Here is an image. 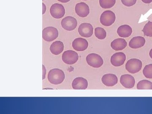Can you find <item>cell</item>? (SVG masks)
Listing matches in <instances>:
<instances>
[{
	"instance_id": "cell-1",
	"label": "cell",
	"mask_w": 152,
	"mask_h": 114,
	"mask_svg": "<svg viewBox=\"0 0 152 114\" xmlns=\"http://www.w3.org/2000/svg\"><path fill=\"white\" fill-rule=\"evenodd\" d=\"M64 73L62 70L54 69L51 70L48 75V80L52 84L58 85L61 83L65 79Z\"/></svg>"
},
{
	"instance_id": "cell-2",
	"label": "cell",
	"mask_w": 152,
	"mask_h": 114,
	"mask_svg": "<svg viewBox=\"0 0 152 114\" xmlns=\"http://www.w3.org/2000/svg\"><path fill=\"white\" fill-rule=\"evenodd\" d=\"M142 63L140 60L137 58H132L129 60L126 65V69L129 72L135 74L141 70Z\"/></svg>"
},
{
	"instance_id": "cell-3",
	"label": "cell",
	"mask_w": 152,
	"mask_h": 114,
	"mask_svg": "<svg viewBox=\"0 0 152 114\" xmlns=\"http://www.w3.org/2000/svg\"><path fill=\"white\" fill-rule=\"evenodd\" d=\"M86 60L88 65L94 68H100L103 64L102 58L97 54H90L87 56Z\"/></svg>"
},
{
	"instance_id": "cell-4",
	"label": "cell",
	"mask_w": 152,
	"mask_h": 114,
	"mask_svg": "<svg viewBox=\"0 0 152 114\" xmlns=\"http://www.w3.org/2000/svg\"><path fill=\"white\" fill-rule=\"evenodd\" d=\"M115 15L110 10L104 11L101 15V23L105 26H110L114 23L115 20Z\"/></svg>"
},
{
	"instance_id": "cell-5",
	"label": "cell",
	"mask_w": 152,
	"mask_h": 114,
	"mask_svg": "<svg viewBox=\"0 0 152 114\" xmlns=\"http://www.w3.org/2000/svg\"><path fill=\"white\" fill-rule=\"evenodd\" d=\"M58 36V31L56 28L48 27L43 30L42 37L45 41L50 42L56 39Z\"/></svg>"
},
{
	"instance_id": "cell-6",
	"label": "cell",
	"mask_w": 152,
	"mask_h": 114,
	"mask_svg": "<svg viewBox=\"0 0 152 114\" xmlns=\"http://www.w3.org/2000/svg\"><path fill=\"white\" fill-rule=\"evenodd\" d=\"M79 56L76 52L73 50L66 51L63 53L62 58L63 61L68 65H72L77 62Z\"/></svg>"
},
{
	"instance_id": "cell-7",
	"label": "cell",
	"mask_w": 152,
	"mask_h": 114,
	"mask_svg": "<svg viewBox=\"0 0 152 114\" xmlns=\"http://www.w3.org/2000/svg\"><path fill=\"white\" fill-rule=\"evenodd\" d=\"M50 13L52 16L55 18L60 19L64 15L65 10L62 5L56 3L51 7Z\"/></svg>"
},
{
	"instance_id": "cell-8",
	"label": "cell",
	"mask_w": 152,
	"mask_h": 114,
	"mask_svg": "<svg viewBox=\"0 0 152 114\" xmlns=\"http://www.w3.org/2000/svg\"><path fill=\"white\" fill-rule=\"evenodd\" d=\"M61 26L63 28L68 31H73L77 27V22L74 17H65L61 21Z\"/></svg>"
},
{
	"instance_id": "cell-9",
	"label": "cell",
	"mask_w": 152,
	"mask_h": 114,
	"mask_svg": "<svg viewBox=\"0 0 152 114\" xmlns=\"http://www.w3.org/2000/svg\"><path fill=\"white\" fill-rule=\"evenodd\" d=\"M93 30L94 28L91 24L88 23H84L79 26L78 32L82 37L89 38L92 36Z\"/></svg>"
},
{
	"instance_id": "cell-10",
	"label": "cell",
	"mask_w": 152,
	"mask_h": 114,
	"mask_svg": "<svg viewBox=\"0 0 152 114\" xmlns=\"http://www.w3.org/2000/svg\"><path fill=\"white\" fill-rule=\"evenodd\" d=\"M126 60V56L122 52L114 54L111 58V63L113 66L116 67L122 66Z\"/></svg>"
},
{
	"instance_id": "cell-11",
	"label": "cell",
	"mask_w": 152,
	"mask_h": 114,
	"mask_svg": "<svg viewBox=\"0 0 152 114\" xmlns=\"http://www.w3.org/2000/svg\"><path fill=\"white\" fill-rule=\"evenodd\" d=\"M120 83L124 88H132L135 84V80L132 76L126 74L121 76Z\"/></svg>"
},
{
	"instance_id": "cell-12",
	"label": "cell",
	"mask_w": 152,
	"mask_h": 114,
	"mask_svg": "<svg viewBox=\"0 0 152 114\" xmlns=\"http://www.w3.org/2000/svg\"><path fill=\"white\" fill-rule=\"evenodd\" d=\"M88 46V43L86 40L82 38H77L72 42L73 48L77 51H83L86 50Z\"/></svg>"
},
{
	"instance_id": "cell-13",
	"label": "cell",
	"mask_w": 152,
	"mask_h": 114,
	"mask_svg": "<svg viewBox=\"0 0 152 114\" xmlns=\"http://www.w3.org/2000/svg\"><path fill=\"white\" fill-rule=\"evenodd\" d=\"M75 12L78 15L82 18L86 17L90 13L89 6L84 2L78 3L76 5Z\"/></svg>"
},
{
	"instance_id": "cell-14",
	"label": "cell",
	"mask_w": 152,
	"mask_h": 114,
	"mask_svg": "<svg viewBox=\"0 0 152 114\" xmlns=\"http://www.w3.org/2000/svg\"><path fill=\"white\" fill-rule=\"evenodd\" d=\"M102 81L105 86L107 87H113L117 84L118 82V79L115 75L107 74L103 76Z\"/></svg>"
},
{
	"instance_id": "cell-15",
	"label": "cell",
	"mask_w": 152,
	"mask_h": 114,
	"mask_svg": "<svg viewBox=\"0 0 152 114\" xmlns=\"http://www.w3.org/2000/svg\"><path fill=\"white\" fill-rule=\"evenodd\" d=\"M88 86V82L87 80L80 77L74 79L72 83V87L75 90L86 89Z\"/></svg>"
},
{
	"instance_id": "cell-16",
	"label": "cell",
	"mask_w": 152,
	"mask_h": 114,
	"mask_svg": "<svg viewBox=\"0 0 152 114\" xmlns=\"http://www.w3.org/2000/svg\"><path fill=\"white\" fill-rule=\"evenodd\" d=\"M145 43V39L143 37H134L129 43V46L131 48L133 49H137L144 46Z\"/></svg>"
},
{
	"instance_id": "cell-17",
	"label": "cell",
	"mask_w": 152,
	"mask_h": 114,
	"mask_svg": "<svg viewBox=\"0 0 152 114\" xmlns=\"http://www.w3.org/2000/svg\"><path fill=\"white\" fill-rule=\"evenodd\" d=\"M127 45V43L124 39L118 38L115 39L112 42L111 46L115 51L122 50Z\"/></svg>"
},
{
	"instance_id": "cell-18",
	"label": "cell",
	"mask_w": 152,
	"mask_h": 114,
	"mask_svg": "<svg viewBox=\"0 0 152 114\" xmlns=\"http://www.w3.org/2000/svg\"><path fill=\"white\" fill-rule=\"evenodd\" d=\"M132 33V29L128 25L121 26L117 30L118 35L121 37L127 38L131 35Z\"/></svg>"
},
{
	"instance_id": "cell-19",
	"label": "cell",
	"mask_w": 152,
	"mask_h": 114,
	"mask_svg": "<svg viewBox=\"0 0 152 114\" xmlns=\"http://www.w3.org/2000/svg\"><path fill=\"white\" fill-rule=\"evenodd\" d=\"M64 45L61 41H56L52 44L50 47V51L53 54L59 55L64 50Z\"/></svg>"
},
{
	"instance_id": "cell-20",
	"label": "cell",
	"mask_w": 152,
	"mask_h": 114,
	"mask_svg": "<svg viewBox=\"0 0 152 114\" xmlns=\"http://www.w3.org/2000/svg\"><path fill=\"white\" fill-rule=\"evenodd\" d=\"M137 87L138 90H152V83L148 80H142L138 83Z\"/></svg>"
},
{
	"instance_id": "cell-21",
	"label": "cell",
	"mask_w": 152,
	"mask_h": 114,
	"mask_svg": "<svg viewBox=\"0 0 152 114\" xmlns=\"http://www.w3.org/2000/svg\"><path fill=\"white\" fill-rule=\"evenodd\" d=\"M116 0H99L100 5L104 9H109L115 5Z\"/></svg>"
},
{
	"instance_id": "cell-22",
	"label": "cell",
	"mask_w": 152,
	"mask_h": 114,
	"mask_svg": "<svg viewBox=\"0 0 152 114\" xmlns=\"http://www.w3.org/2000/svg\"><path fill=\"white\" fill-rule=\"evenodd\" d=\"M95 34L96 37L99 39H104L107 36L105 30L101 27L96 28L95 29Z\"/></svg>"
},
{
	"instance_id": "cell-23",
	"label": "cell",
	"mask_w": 152,
	"mask_h": 114,
	"mask_svg": "<svg viewBox=\"0 0 152 114\" xmlns=\"http://www.w3.org/2000/svg\"><path fill=\"white\" fill-rule=\"evenodd\" d=\"M144 35L152 37V22L148 21L142 30Z\"/></svg>"
},
{
	"instance_id": "cell-24",
	"label": "cell",
	"mask_w": 152,
	"mask_h": 114,
	"mask_svg": "<svg viewBox=\"0 0 152 114\" xmlns=\"http://www.w3.org/2000/svg\"><path fill=\"white\" fill-rule=\"evenodd\" d=\"M143 74L147 78L152 79V64L145 66L143 70Z\"/></svg>"
},
{
	"instance_id": "cell-25",
	"label": "cell",
	"mask_w": 152,
	"mask_h": 114,
	"mask_svg": "<svg viewBox=\"0 0 152 114\" xmlns=\"http://www.w3.org/2000/svg\"><path fill=\"white\" fill-rule=\"evenodd\" d=\"M121 2L125 6L130 7L136 4L137 0H121Z\"/></svg>"
},
{
	"instance_id": "cell-26",
	"label": "cell",
	"mask_w": 152,
	"mask_h": 114,
	"mask_svg": "<svg viewBox=\"0 0 152 114\" xmlns=\"http://www.w3.org/2000/svg\"><path fill=\"white\" fill-rule=\"evenodd\" d=\"M46 72L45 68V66L43 65V80L45 78V74Z\"/></svg>"
},
{
	"instance_id": "cell-27",
	"label": "cell",
	"mask_w": 152,
	"mask_h": 114,
	"mask_svg": "<svg viewBox=\"0 0 152 114\" xmlns=\"http://www.w3.org/2000/svg\"><path fill=\"white\" fill-rule=\"evenodd\" d=\"M43 5V15H44V14L46 10V7L45 5L44 4V3H42Z\"/></svg>"
},
{
	"instance_id": "cell-28",
	"label": "cell",
	"mask_w": 152,
	"mask_h": 114,
	"mask_svg": "<svg viewBox=\"0 0 152 114\" xmlns=\"http://www.w3.org/2000/svg\"><path fill=\"white\" fill-rule=\"evenodd\" d=\"M142 1L145 4H150L152 2V0H142Z\"/></svg>"
},
{
	"instance_id": "cell-29",
	"label": "cell",
	"mask_w": 152,
	"mask_h": 114,
	"mask_svg": "<svg viewBox=\"0 0 152 114\" xmlns=\"http://www.w3.org/2000/svg\"><path fill=\"white\" fill-rule=\"evenodd\" d=\"M58 1L62 3H67L70 0H58Z\"/></svg>"
},
{
	"instance_id": "cell-30",
	"label": "cell",
	"mask_w": 152,
	"mask_h": 114,
	"mask_svg": "<svg viewBox=\"0 0 152 114\" xmlns=\"http://www.w3.org/2000/svg\"><path fill=\"white\" fill-rule=\"evenodd\" d=\"M149 56L152 59V48L151 49V50H150L149 53Z\"/></svg>"
},
{
	"instance_id": "cell-31",
	"label": "cell",
	"mask_w": 152,
	"mask_h": 114,
	"mask_svg": "<svg viewBox=\"0 0 152 114\" xmlns=\"http://www.w3.org/2000/svg\"><path fill=\"white\" fill-rule=\"evenodd\" d=\"M84 1H87V0H84Z\"/></svg>"
},
{
	"instance_id": "cell-32",
	"label": "cell",
	"mask_w": 152,
	"mask_h": 114,
	"mask_svg": "<svg viewBox=\"0 0 152 114\" xmlns=\"http://www.w3.org/2000/svg\"><path fill=\"white\" fill-rule=\"evenodd\" d=\"M43 1H44V0H43Z\"/></svg>"
}]
</instances>
